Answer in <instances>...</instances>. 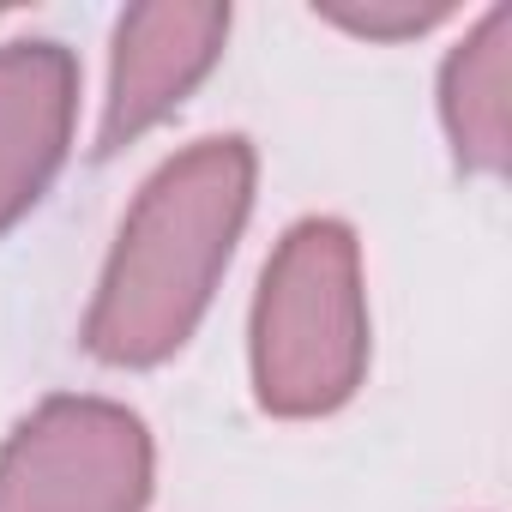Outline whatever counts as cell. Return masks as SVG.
Returning <instances> with one entry per match:
<instances>
[{"label": "cell", "mask_w": 512, "mask_h": 512, "mask_svg": "<svg viewBox=\"0 0 512 512\" xmlns=\"http://www.w3.org/2000/svg\"><path fill=\"white\" fill-rule=\"evenodd\" d=\"M314 13L350 37H368V43H410V37L458 19L452 0H326Z\"/></svg>", "instance_id": "obj_7"}, {"label": "cell", "mask_w": 512, "mask_h": 512, "mask_svg": "<svg viewBox=\"0 0 512 512\" xmlns=\"http://www.w3.org/2000/svg\"><path fill=\"white\" fill-rule=\"evenodd\" d=\"M151 476L157 446L139 410L61 392L0 446V512H145Z\"/></svg>", "instance_id": "obj_3"}, {"label": "cell", "mask_w": 512, "mask_h": 512, "mask_svg": "<svg viewBox=\"0 0 512 512\" xmlns=\"http://www.w3.org/2000/svg\"><path fill=\"white\" fill-rule=\"evenodd\" d=\"M440 127L470 175L512 163V7H488L440 67Z\"/></svg>", "instance_id": "obj_6"}, {"label": "cell", "mask_w": 512, "mask_h": 512, "mask_svg": "<svg viewBox=\"0 0 512 512\" xmlns=\"http://www.w3.org/2000/svg\"><path fill=\"white\" fill-rule=\"evenodd\" d=\"M79 127V61L49 37L0 43V235L61 175Z\"/></svg>", "instance_id": "obj_5"}, {"label": "cell", "mask_w": 512, "mask_h": 512, "mask_svg": "<svg viewBox=\"0 0 512 512\" xmlns=\"http://www.w3.org/2000/svg\"><path fill=\"white\" fill-rule=\"evenodd\" d=\"M223 43H229V7H217V0H169V7L121 13L115 49H109L97 157L163 127L211 79V67L223 61Z\"/></svg>", "instance_id": "obj_4"}, {"label": "cell", "mask_w": 512, "mask_h": 512, "mask_svg": "<svg viewBox=\"0 0 512 512\" xmlns=\"http://www.w3.org/2000/svg\"><path fill=\"white\" fill-rule=\"evenodd\" d=\"M260 157L241 133L175 151L127 205L103 260L85 350L109 368L169 362L205 320L253 211Z\"/></svg>", "instance_id": "obj_1"}, {"label": "cell", "mask_w": 512, "mask_h": 512, "mask_svg": "<svg viewBox=\"0 0 512 512\" xmlns=\"http://www.w3.org/2000/svg\"><path fill=\"white\" fill-rule=\"evenodd\" d=\"M247 362L253 398L290 422L332 416L356 398L368 374V290L350 223L302 217L284 229L253 290Z\"/></svg>", "instance_id": "obj_2"}]
</instances>
